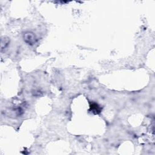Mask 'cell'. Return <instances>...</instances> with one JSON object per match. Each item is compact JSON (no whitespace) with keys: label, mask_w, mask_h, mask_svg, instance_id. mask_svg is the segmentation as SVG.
I'll use <instances>...</instances> for the list:
<instances>
[{"label":"cell","mask_w":155,"mask_h":155,"mask_svg":"<svg viewBox=\"0 0 155 155\" xmlns=\"http://www.w3.org/2000/svg\"><path fill=\"white\" fill-rule=\"evenodd\" d=\"M24 40L28 44H32L35 43V36L33 33H26L25 35H24Z\"/></svg>","instance_id":"6da1fadb"}]
</instances>
